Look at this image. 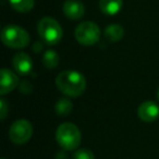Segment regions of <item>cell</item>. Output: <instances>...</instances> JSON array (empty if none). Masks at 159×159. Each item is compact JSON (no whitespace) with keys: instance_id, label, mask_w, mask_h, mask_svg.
I'll return each mask as SVG.
<instances>
[{"instance_id":"1","label":"cell","mask_w":159,"mask_h":159,"mask_svg":"<svg viewBox=\"0 0 159 159\" xmlns=\"http://www.w3.org/2000/svg\"><path fill=\"white\" fill-rule=\"evenodd\" d=\"M57 87L70 97L82 95L86 89V80L77 71L66 70L59 73L56 79Z\"/></svg>"},{"instance_id":"2","label":"cell","mask_w":159,"mask_h":159,"mask_svg":"<svg viewBox=\"0 0 159 159\" xmlns=\"http://www.w3.org/2000/svg\"><path fill=\"white\" fill-rule=\"evenodd\" d=\"M56 139L60 146L66 150H74L81 143V131L71 122L60 124L56 132Z\"/></svg>"},{"instance_id":"3","label":"cell","mask_w":159,"mask_h":159,"mask_svg":"<svg viewBox=\"0 0 159 159\" xmlns=\"http://www.w3.org/2000/svg\"><path fill=\"white\" fill-rule=\"evenodd\" d=\"M1 40L6 46L22 49L30 43V35L24 29L18 25H7L1 31Z\"/></svg>"},{"instance_id":"4","label":"cell","mask_w":159,"mask_h":159,"mask_svg":"<svg viewBox=\"0 0 159 159\" xmlns=\"http://www.w3.org/2000/svg\"><path fill=\"white\" fill-rule=\"evenodd\" d=\"M37 31L40 38L48 45H56L62 38V29L60 24L52 18H43L38 22Z\"/></svg>"},{"instance_id":"5","label":"cell","mask_w":159,"mask_h":159,"mask_svg":"<svg viewBox=\"0 0 159 159\" xmlns=\"http://www.w3.org/2000/svg\"><path fill=\"white\" fill-rule=\"evenodd\" d=\"M74 35L80 44L84 46H92L99 40L100 30L96 23L86 21L77 25Z\"/></svg>"},{"instance_id":"6","label":"cell","mask_w":159,"mask_h":159,"mask_svg":"<svg viewBox=\"0 0 159 159\" xmlns=\"http://www.w3.org/2000/svg\"><path fill=\"white\" fill-rule=\"evenodd\" d=\"M33 135V126L27 120L21 119L13 122L9 130V137L12 143L22 145L30 141Z\"/></svg>"},{"instance_id":"7","label":"cell","mask_w":159,"mask_h":159,"mask_svg":"<svg viewBox=\"0 0 159 159\" xmlns=\"http://www.w3.org/2000/svg\"><path fill=\"white\" fill-rule=\"evenodd\" d=\"M137 116L144 122H152L159 117V107L154 102H144L137 109Z\"/></svg>"},{"instance_id":"8","label":"cell","mask_w":159,"mask_h":159,"mask_svg":"<svg viewBox=\"0 0 159 159\" xmlns=\"http://www.w3.org/2000/svg\"><path fill=\"white\" fill-rule=\"evenodd\" d=\"M1 82H0V94H6L12 92L19 84L18 75L12 72L9 69H2L1 70Z\"/></svg>"},{"instance_id":"9","label":"cell","mask_w":159,"mask_h":159,"mask_svg":"<svg viewBox=\"0 0 159 159\" xmlns=\"http://www.w3.org/2000/svg\"><path fill=\"white\" fill-rule=\"evenodd\" d=\"M63 12L70 20H79L85 13V7L80 0H66L63 5Z\"/></svg>"},{"instance_id":"10","label":"cell","mask_w":159,"mask_h":159,"mask_svg":"<svg viewBox=\"0 0 159 159\" xmlns=\"http://www.w3.org/2000/svg\"><path fill=\"white\" fill-rule=\"evenodd\" d=\"M13 66L18 73L22 75L29 74L33 68V62L27 53L19 52L13 57Z\"/></svg>"},{"instance_id":"11","label":"cell","mask_w":159,"mask_h":159,"mask_svg":"<svg viewBox=\"0 0 159 159\" xmlns=\"http://www.w3.org/2000/svg\"><path fill=\"white\" fill-rule=\"evenodd\" d=\"M123 6L122 0H100L99 8L106 16H115L121 10Z\"/></svg>"},{"instance_id":"12","label":"cell","mask_w":159,"mask_h":159,"mask_svg":"<svg viewBox=\"0 0 159 159\" xmlns=\"http://www.w3.org/2000/svg\"><path fill=\"white\" fill-rule=\"evenodd\" d=\"M124 36V30L121 25L119 24H110L105 30V37L109 42H119L123 38Z\"/></svg>"},{"instance_id":"13","label":"cell","mask_w":159,"mask_h":159,"mask_svg":"<svg viewBox=\"0 0 159 159\" xmlns=\"http://www.w3.org/2000/svg\"><path fill=\"white\" fill-rule=\"evenodd\" d=\"M10 5L16 11L25 13L31 11L35 5V0H9Z\"/></svg>"},{"instance_id":"14","label":"cell","mask_w":159,"mask_h":159,"mask_svg":"<svg viewBox=\"0 0 159 159\" xmlns=\"http://www.w3.org/2000/svg\"><path fill=\"white\" fill-rule=\"evenodd\" d=\"M73 109V104L70 99L68 98H61L58 100V102L56 104V112L60 117H66L69 113H71Z\"/></svg>"},{"instance_id":"15","label":"cell","mask_w":159,"mask_h":159,"mask_svg":"<svg viewBox=\"0 0 159 159\" xmlns=\"http://www.w3.org/2000/svg\"><path fill=\"white\" fill-rule=\"evenodd\" d=\"M59 56L55 50H47L43 56V63L46 68L48 69H55L59 64Z\"/></svg>"},{"instance_id":"16","label":"cell","mask_w":159,"mask_h":159,"mask_svg":"<svg viewBox=\"0 0 159 159\" xmlns=\"http://www.w3.org/2000/svg\"><path fill=\"white\" fill-rule=\"evenodd\" d=\"M72 159H95L93 152L91 149H86V148H82L79 149L73 154Z\"/></svg>"},{"instance_id":"17","label":"cell","mask_w":159,"mask_h":159,"mask_svg":"<svg viewBox=\"0 0 159 159\" xmlns=\"http://www.w3.org/2000/svg\"><path fill=\"white\" fill-rule=\"evenodd\" d=\"M8 113V104L5 100V98H1L0 100V116H1V120H5L6 117H7Z\"/></svg>"},{"instance_id":"18","label":"cell","mask_w":159,"mask_h":159,"mask_svg":"<svg viewBox=\"0 0 159 159\" xmlns=\"http://www.w3.org/2000/svg\"><path fill=\"white\" fill-rule=\"evenodd\" d=\"M56 159H66V155L64 154V152H59V154L57 155Z\"/></svg>"},{"instance_id":"19","label":"cell","mask_w":159,"mask_h":159,"mask_svg":"<svg viewBox=\"0 0 159 159\" xmlns=\"http://www.w3.org/2000/svg\"><path fill=\"white\" fill-rule=\"evenodd\" d=\"M157 98H158V100H159V89H158V91H157Z\"/></svg>"},{"instance_id":"20","label":"cell","mask_w":159,"mask_h":159,"mask_svg":"<svg viewBox=\"0 0 159 159\" xmlns=\"http://www.w3.org/2000/svg\"><path fill=\"white\" fill-rule=\"evenodd\" d=\"M2 159H6V158H2Z\"/></svg>"}]
</instances>
